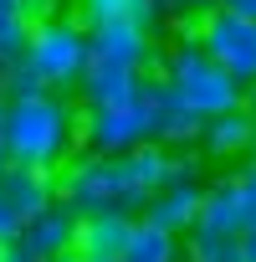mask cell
Wrapping results in <instances>:
<instances>
[{"instance_id": "obj_10", "label": "cell", "mask_w": 256, "mask_h": 262, "mask_svg": "<svg viewBox=\"0 0 256 262\" xmlns=\"http://www.w3.org/2000/svg\"><path fill=\"white\" fill-rule=\"evenodd\" d=\"M251 139H256V113L251 108H231V113H215L200 123V149L210 160H246L251 155Z\"/></svg>"}, {"instance_id": "obj_17", "label": "cell", "mask_w": 256, "mask_h": 262, "mask_svg": "<svg viewBox=\"0 0 256 262\" xmlns=\"http://www.w3.org/2000/svg\"><path fill=\"white\" fill-rule=\"evenodd\" d=\"M241 206H246V231L256 226V165L241 175Z\"/></svg>"}, {"instance_id": "obj_24", "label": "cell", "mask_w": 256, "mask_h": 262, "mask_svg": "<svg viewBox=\"0 0 256 262\" xmlns=\"http://www.w3.org/2000/svg\"><path fill=\"white\" fill-rule=\"evenodd\" d=\"M246 108H251V113H256V82H251V88H246Z\"/></svg>"}, {"instance_id": "obj_19", "label": "cell", "mask_w": 256, "mask_h": 262, "mask_svg": "<svg viewBox=\"0 0 256 262\" xmlns=\"http://www.w3.org/2000/svg\"><path fill=\"white\" fill-rule=\"evenodd\" d=\"M0 262H36V257H31L21 242H0Z\"/></svg>"}, {"instance_id": "obj_3", "label": "cell", "mask_w": 256, "mask_h": 262, "mask_svg": "<svg viewBox=\"0 0 256 262\" xmlns=\"http://www.w3.org/2000/svg\"><path fill=\"white\" fill-rule=\"evenodd\" d=\"M159 77L200 113V118H215V113H231V108H246V88L225 72V67H215L205 52H200V41H195V31H180V41L159 57Z\"/></svg>"}, {"instance_id": "obj_6", "label": "cell", "mask_w": 256, "mask_h": 262, "mask_svg": "<svg viewBox=\"0 0 256 262\" xmlns=\"http://www.w3.org/2000/svg\"><path fill=\"white\" fill-rule=\"evenodd\" d=\"M144 93V88H139ZM149 139V113L144 98H123V103H87L77 113V144L87 155H123Z\"/></svg>"}, {"instance_id": "obj_7", "label": "cell", "mask_w": 256, "mask_h": 262, "mask_svg": "<svg viewBox=\"0 0 256 262\" xmlns=\"http://www.w3.org/2000/svg\"><path fill=\"white\" fill-rule=\"evenodd\" d=\"M57 195V175L52 170H31V165H0V242H16L21 226Z\"/></svg>"}, {"instance_id": "obj_9", "label": "cell", "mask_w": 256, "mask_h": 262, "mask_svg": "<svg viewBox=\"0 0 256 262\" xmlns=\"http://www.w3.org/2000/svg\"><path fill=\"white\" fill-rule=\"evenodd\" d=\"M36 262L41 257H57V252H72V242H77V211L62 201V195H52L26 226H21V236H16Z\"/></svg>"}, {"instance_id": "obj_14", "label": "cell", "mask_w": 256, "mask_h": 262, "mask_svg": "<svg viewBox=\"0 0 256 262\" xmlns=\"http://www.w3.org/2000/svg\"><path fill=\"white\" fill-rule=\"evenodd\" d=\"M118 262H185V236H174V231L139 216L128 242H123V252H118Z\"/></svg>"}, {"instance_id": "obj_15", "label": "cell", "mask_w": 256, "mask_h": 262, "mask_svg": "<svg viewBox=\"0 0 256 262\" xmlns=\"http://www.w3.org/2000/svg\"><path fill=\"white\" fill-rule=\"evenodd\" d=\"M26 36H31V16L21 11V0H0V67L21 62Z\"/></svg>"}, {"instance_id": "obj_5", "label": "cell", "mask_w": 256, "mask_h": 262, "mask_svg": "<svg viewBox=\"0 0 256 262\" xmlns=\"http://www.w3.org/2000/svg\"><path fill=\"white\" fill-rule=\"evenodd\" d=\"M190 31H195L200 52H205L215 67H225L241 88L256 82V16H241V11H231V6H215V11H205Z\"/></svg>"}, {"instance_id": "obj_25", "label": "cell", "mask_w": 256, "mask_h": 262, "mask_svg": "<svg viewBox=\"0 0 256 262\" xmlns=\"http://www.w3.org/2000/svg\"><path fill=\"white\" fill-rule=\"evenodd\" d=\"M251 165H256V139H251Z\"/></svg>"}, {"instance_id": "obj_2", "label": "cell", "mask_w": 256, "mask_h": 262, "mask_svg": "<svg viewBox=\"0 0 256 262\" xmlns=\"http://www.w3.org/2000/svg\"><path fill=\"white\" fill-rule=\"evenodd\" d=\"M77 155V108L41 88L26 98H6V160L31 170H62Z\"/></svg>"}, {"instance_id": "obj_11", "label": "cell", "mask_w": 256, "mask_h": 262, "mask_svg": "<svg viewBox=\"0 0 256 262\" xmlns=\"http://www.w3.org/2000/svg\"><path fill=\"white\" fill-rule=\"evenodd\" d=\"M190 231H220V236H241L246 231V206H241V175H225L215 185L200 190V211Z\"/></svg>"}, {"instance_id": "obj_23", "label": "cell", "mask_w": 256, "mask_h": 262, "mask_svg": "<svg viewBox=\"0 0 256 262\" xmlns=\"http://www.w3.org/2000/svg\"><path fill=\"white\" fill-rule=\"evenodd\" d=\"M41 262H82L77 252H57V257H41Z\"/></svg>"}, {"instance_id": "obj_8", "label": "cell", "mask_w": 256, "mask_h": 262, "mask_svg": "<svg viewBox=\"0 0 256 262\" xmlns=\"http://www.w3.org/2000/svg\"><path fill=\"white\" fill-rule=\"evenodd\" d=\"M139 98H144V113H149V139H154V144L185 149V144L200 139V123H205V118H200L159 72H154V77L144 72V93H139Z\"/></svg>"}, {"instance_id": "obj_22", "label": "cell", "mask_w": 256, "mask_h": 262, "mask_svg": "<svg viewBox=\"0 0 256 262\" xmlns=\"http://www.w3.org/2000/svg\"><path fill=\"white\" fill-rule=\"evenodd\" d=\"M0 165H6V98H0Z\"/></svg>"}, {"instance_id": "obj_21", "label": "cell", "mask_w": 256, "mask_h": 262, "mask_svg": "<svg viewBox=\"0 0 256 262\" xmlns=\"http://www.w3.org/2000/svg\"><path fill=\"white\" fill-rule=\"evenodd\" d=\"M220 6H231V11H241V16H256V0H220Z\"/></svg>"}, {"instance_id": "obj_18", "label": "cell", "mask_w": 256, "mask_h": 262, "mask_svg": "<svg viewBox=\"0 0 256 262\" xmlns=\"http://www.w3.org/2000/svg\"><path fill=\"white\" fill-rule=\"evenodd\" d=\"M21 11L36 21V16H52V11H62V0H21Z\"/></svg>"}, {"instance_id": "obj_20", "label": "cell", "mask_w": 256, "mask_h": 262, "mask_svg": "<svg viewBox=\"0 0 256 262\" xmlns=\"http://www.w3.org/2000/svg\"><path fill=\"white\" fill-rule=\"evenodd\" d=\"M241 257H246V262H256V226H251V231H241Z\"/></svg>"}, {"instance_id": "obj_16", "label": "cell", "mask_w": 256, "mask_h": 262, "mask_svg": "<svg viewBox=\"0 0 256 262\" xmlns=\"http://www.w3.org/2000/svg\"><path fill=\"white\" fill-rule=\"evenodd\" d=\"M185 262H246L241 257V236H220V231H185Z\"/></svg>"}, {"instance_id": "obj_1", "label": "cell", "mask_w": 256, "mask_h": 262, "mask_svg": "<svg viewBox=\"0 0 256 262\" xmlns=\"http://www.w3.org/2000/svg\"><path fill=\"white\" fill-rule=\"evenodd\" d=\"M195 175V155H174L154 139L123 149V155H72L57 170V195L87 216V211H123L134 216L144 211V201L169 185V180H190Z\"/></svg>"}, {"instance_id": "obj_13", "label": "cell", "mask_w": 256, "mask_h": 262, "mask_svg": "<svg viewBox=\"0 0 256 262\" xmlns=\"http://www.w3.org/2000/svg\"><path fill=\"white\" fill-rule=\"evenodd\" d=\"M128 231H134V216H123V211H87V216H77L72 252L77 257H118Z\"/></svg>"}, {"instance_id": "obj_12", "label": "cell", "mask_w": 256, "mask_h": 262, "mask_svg": "<svg viewBox=\"0 0 256 262\" xmlns=\"http://www.w3.org/2000/svg\"><path fill=\"white\" fill-rule=\"evenodd\" d=\"M200 180L190 175V180H169V185H159L149 201H144V221H154V226H164V231H174V236H185L190 226H195V211H200Z\"/></svg>"}, {"instance_id": "obj_4", "label": "cell", "mask_w": 256, "mask_h": 262, "mask_svg": "<svg viewBox=\"0 0 256 262\" xmlns=\"http://www.w3.org/2000/svg\"><path fill=\"white\" fill-rule=\"evenodd\" d=\"M21 62H26V67L41 77V88H52V93L77 88V77H82V67H87V26H82L72 11L36 16Z\"/></svg>"}]
</instances>
